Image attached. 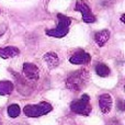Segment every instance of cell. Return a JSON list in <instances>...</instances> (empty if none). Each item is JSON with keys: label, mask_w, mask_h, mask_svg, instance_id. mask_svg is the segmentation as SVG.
Here are the masks:
<instances>
[{"label": "cell", "mask_w": 125, "mask_h": 125, "mask_svg": "<svg viewBox=\"0 0 125 125\" xmlns=\"http://www.w3.org/2000/svg\"><path fill=\"white\" fill-rule=\"evenodd\" d=\"M88 79H89V73L86 69L73 71L67 78L66 87L68 89H70L71 91H79L88 82Z\"/></svg>", "instance_id": "1"}, {"label": "cell", "mask_w": 125, "mask_h": 125, "mask_svg": "<svg viewBox=\"0 0 125 125\" xmlns=\"http://www.w3.org/2000/svg\"><path fill=\"white\" fill-rule=\"evenodd\" d=\"M57 19H58V25L55 29L46 30V34L52 37L61 39V37H64L65 35H67V33H68L69 26L71 24V19L66 17V15L62 14V13L57 14Z\"/></svg>", "instance_id": "2"}, {"label": "cell", "mask_w": 125, "mask_h": 125, "mask_svg": "<svg viewBox=\"0 0 125 125\" xmlns=\"http://www.w3.org/2000/svg\"><path fill=\"white\" fill-rule=\"evenodd\" d=\"M52 105L47 102H40L37 104H29L24 106V114L29 117H39L52 111Z\"/></svg>", "instance_id": "3"}, {"label": "cell", "mask_w": 125, "mask_h": 125, "mask_svg": "<svg viewBox=\"0 0 125 125\" xmlns=\"http://www.w3.org/2000/svg\"><path fill=\"white\" fill-rule=\"evenodd\" d=\"M70 109L73 112L81 115H89L91 112V105H90V98L88 94H83L79 100L73 101L70 105Z\"/></svg>", "instance_id": "4"}, {"label": "cell", "mask_w": 125, "mask_h": 125, "mask_svg": "<svg viewBox=\"0 0 125 125\" xmlns=\"http://www.w3.org/2000/svg\"><path fill=\"white\" fill-rule=\"evenodd\" d=\"M75 9L77 11H79V12L82 14V20H83V22H86V23H93V22L95 21L94 14L92 13L90 7H89L84 1L78 0V1L76 2Z\"/></svg>", "instance_id": "5"}, {"label": "cell", "mask_w": 125, "mask_h": 125, "mask_svg": "<svg viewBox=\"0 0 125 125\" xmlns=\"http://www.w3.org/2000/svg\"><path fill=\"white\" fill-rule=\"evenodd\" d=\"M90 59H91L90 54L86 53L84 51H78L69 58V62L73 65H83V64H88L90 62Z\"/></svg>", "instance_id": "6"}, {"label": "cell", "mask_w": 125, "mask_h": 125, "mask_svg": "<svg viewBox=\"0 0 125 125\" xmlns=\"http://www.w3.org/2000/svg\"><path fill=\"white\" fill-rule=\"evenodd\" d=\"M23 73L25 75L26 79L29 80H37L39 79V68L36 65L25 62L23 65Z\"/></svg>", "instance_id": "7"}, {"label": "cell", "mask_w": 125, "mask_h": 125, "mask_svg": "<svg viewBox=\"0 0 125 125\" xmlns=\"http://www.w3.org/2000/svg\"><path fill=\"white\" fill-rule=\"evenodd\" d=\"M99 105L100 109H101L102 113L106 114L111 111V108H112V98L109 93H103L99 97Z\"/></svg>", "instance_id": "8"}, {"label": "cell", "mask_w": 125, "mask_h": 125, "mask_svg": "<svg viewBox=\"0 0 125 125\" xmlns=\"http://www.w3.org/2000/svg\"><path fill=\"white\" fill-rule=\"evenodd\" d=\"M20 51L15 46H7V47L0 48V57L1 58H11V57H15L17 55H19Z\"/></svg>", "instance_id": "9"}, {"label": "cell", "mask_w": 125, "mask_h": 125, "mask_svg": "<svg viewBox=\"0 0 125 125\" xmlns=\"http://www.w3.org/2000/svg\"><path fill=\"white\" fill-rule=\"evenodd\" d=\"M43 59L45 61L46 64H47L48 68H51V69L57 67L58 64H59V58H58V56H57L56 53H52V52L47 53V54L44 55Z\"/></svg>", "instance_id": "10"}, {"label": "cell", "mask_w": 125, "mask_h": 125, "mask_svg": "<svg viewBox=\"0 0 125 125\" xmlns=\"http://www.w3.org/2000/svg\"><path fill=\"white\" fill-rule=\"evenodd\" d=\"M110 39V32L108 30L99 31L94 34V41L99 46H103Z\"/></svg>", "instance_id": "11"}, {"label": "cell", "mask_w": 125, "mask_h": 125, "mask_svg": "<svg viewBox=\"0 0 125 125\" xmlns=\"http://www.w3.org/2000/svg\"><path fill=\"white\" fill-rule=\"evenodd\" d=\"M13 91V83L8 80H3L0 81V94L1 95H7L10 94Z\"/></svg>", "instance_id": "12"}, {"label": "cell", "mask_w": 125, "mask_h": 125, "mask_svg": "<svg viewBox=\"0 0 125 125\" xmlns=\"http://www.w3.org/2000/svg\"><path fill=\"white\" fill-rule=\"evenodd\" d=\"M95 73H97V75H99L100 77H108V76L110 75V68H109L105 64L100 62V64H98L97 66H95Z\"/></svg>", "instance_id": "13"}, {"label": "cell", "mask_w": 125, "mask_h": 125, "mask_svg": "<svg viewBox=\"0 0 125 125\" xmlns=\"http://www.w3.org/2000/svg\"><path fill=\"white\" fill-rule=\"evenodd\" d=\"M20 113H21V109L18 104H10L8 106V115L12 119L18 117L20 115Z\"/></svg>", "instance_id": "14"}, {"label": "cell", "mask_w": 125, "mask_h": 125, "mask_svg": "<svg viewBox=\"0 0 125 125\" xmlns=\"http://www.w3.org/2000/svg\"><path fill=\"white\" fill-rule=\"evenodd\" d=\"M6 31H7V24L3 23V22H0V37L6 33Z\"/></svg>", "instance_id": "15"}, {"label": "cell", "mask_w": 125, "mask_h": 125, "mask_svg": "<svg viewBox=\"0 0 125 125\" xmlns=\"http://www.w3.org/2000/svg\"><path fill=\"white\" fill-rule=\"evenodd\" d=\"M106 125H121V123L119 122V120L112 119V120H110V121H109V123L106 124Z\"/></svg>", "instance_id": "16"}, {"label": "cell", "mask_w": 125, "mask_h": 125, "mask_svg": "<svg viewBox=\"0 0 125 125\" xmlns=\"http://www.w3.org/2000/svg\"><path fill=\"white\" fill-rule=\"evenodd\" d=\"M119 106H120V110H124V106H123V103H122V100H120V101H119Z\"/></svg>", "instance_id": "17"}, {"label": "cell", "mask_w": 125, "mask_h": 125, "mask_svg": "<svg viewBox=\"0 0 125 125\" xmlns=\"http://www.w3.org/2000/svg\"><path fill=\"white\" fill-rule=\"evenodd\" d=\"M0 125H2V123H1V121H0Z\"/></svg>", "instance_id": "18"}]
</instances>
